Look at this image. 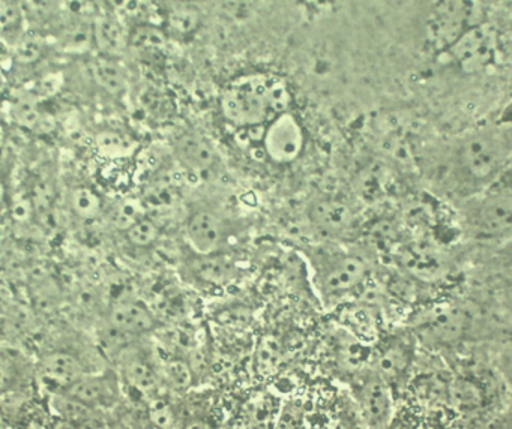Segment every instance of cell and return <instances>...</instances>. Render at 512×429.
Returning a JSON list of instances; mask_svg holds the SVG:
<instances>
[{"label": "cell", "mask_w": 512, "mask_h": 429, "mask_svg": "<svg viewBox=\"0 0 512 429\" xmlns=\"http://www.w3.org/2000/svg\"><path fill=\"white\" fill-rule=\"evenodd\" d=\"M512 140L509 123H488L455 138L436 167L440 185L458 198L490 188L508 174Z\"/></svg>", "instance_id": "6da1fadb"}, {"label": "cell", "mask_w": 512, "mask_h": 429, "mask_svg": "<svg viewBox=\"0 0 512 429\" xmlns=\"http://www.w3.org/2000/svg\"><path fill=\"white\" fill-rule=\"evenodd\" d=\"M290 107L292 92L286 80L274 74L245 75L230 83L220 96L224 119L244 131L263 128Z\"/></svg>", "instance_id": "7a4b0ae2"}, {"label": "cell", "mask_w": 512, "mask_h": 429, "mask_svg": "<svg viewBox=\"0 0 512 429\" xmlns=\"http://www.w3.org/2000/svg\"><path fill=\"white\" fill-rule=\"evenodd\" d=\"M308 263L320 299L328 305L355 293L368 278L367 261L361 255L344 249L317 246L310 249Z\"/></svg>", "instance_id": "3957f363"}, {"label": "cell", "mask_w": 512, "mask_h": 429, "mask_svg": "<svg viewBox=\"0 0 512 429\" xmlns=\"http://www.w3.org/2000/svg\"><path fill=\"white\" fill-rule=\"evenodd\" d=\"M461 218L475 239L497 242L512 230V191L506 174L484 191L461 198Z\"/></svg>", "instance_id": "277c9868"}, {"label": "cell", "mask_w": 512, "mask_h": 429, "mask_svg": "<svg viewBox=\"0 0 512 429\" xmlns=\"http://www.w3.org/2000/svg\"><path fill=\"white\" fill-rule=\"evenodd\" d=\"M484 21L481 0H433L425 18V44L443 54L467 29Z\"/></svg>", "instance_id": "5b68a950"}, {"label": "cell", "mask_w": 512, "mask_h": 429, "mask_svg": "<svg viewBox=\"0 0 512 429\" xmlns=\"http://www.w3.org/2000/svg\"><path fill=\"white\" fill-rule=\"evenodd\" d=\"M473 318L466 303H440L421 315L415 326L416 336L431 347H452L466 338Z\"/></svg>", "instance_id": "8992f818"}, {"label": "cell", "mask_w": 512, "mask_h": 429, "mask_svg": "<svg viewBox=\"0 0 512 429\" xmlns=\"http://www.w3.org/2000/svg\"><path fill=\"white\" fill-rule=\"evenodd\" d=\"M235 233L236 227L230 216L211 204L193 207L185 221V237L196 254L226 252Z\"/></svg>", "instance_id": "52a82bcc"}, {"label": "cell", "mask_w": 512, "mask_h": 429, "mask_svg": "<svg viewBox=\"0 0 512 429\" xmlns=\"http://www.w3.org/2000/svg\"><path fill=\"white\" fill-rule=\"evenodd\" d=\"M497 50V27L484 20L467 29L443 54H446L463 74L472 75L485 71L496 59Z\"/></svg>", "instance_id": "ba28073f"}, {"label": "cell", "mask_w": 512, "mask_h": 429, "mask_svg": "<svg viewBox=\"0 0 512 429\" xmlns=\"http://www.w3.org/2000/svg\"><path fill=\"white\" fill-rule=\"evenodd\" d=\"M307 143L304 126L292 111L278 114L262 128L260 144L274 164L287 165L302 155Z\"/></svg>", "instance_id": "9c48e42d"}, {"label": "cell", "mask_w": 512, "mask_h": 429, "mask_svg": "<svg viewBox=\"0 0 512 429\" xmlns=\"http://www.w3.org/2000/svg\"><path fill=\"white\" fill-rule=\"evenodd\" d=\"M173 152L179 165L197 179H212L220 173V153L214 143L200 132H182L173 144Z\"/></svg>", "instance_id": "30bf717a"}, {"label": "cell", "mask_w": 512, "mask_h": 429, "mask_svg": "<svg viewBox=\"0 0 512 429\" xmlns=\"http://www.w3.org/2000/svg\"><path fill=\"white\" fill-rule=\"evenodd\" d=\"M308 224L326 239L347 236L356 225V213L350 203L337 195H320L308 203Z\"/></svg>", "instance_id": "8fae6325"}, {"label": "cell", "mask_w": 512, "mask_h": 429, "mask_svg": "<svg viewBox=\"0 0 512 429\" xmlns=\"http://www.w3.org/2000/svg\"><path fill=\"white\" fill-rule=\"evenodd\" d=\"M61 393L101 413L121 401V380L115 372H86Z\"/></svg>", "instance_id": "7c38bea8"}, {"label": "cell", "mask_w": 512, "mask_h": 429, "mask_svg": "<svg viewBox=\"0 0 512 429\" xmlns=\"http://www.w3.org/2000/svg\"><path fill=\"white\" fill-rule=\"evenodd\" d=\"M355 393L370 426L388 429L392 419L391 386L376 371H370L356 381Z\"/></svg>", "instance_id": "4fadbf2b"}, {"label": "cell", "mask_w": 512, "mask_h": 429, "mask_svg": "<svg viewBox=\"0 0 512 429\" xmlns=\"http://www.w3.org/2000/svg\"><path fill=\"white\" fill-rule=\"evenodd\" d=\"M109 326L116 335L137 338L157 329L158 320L148 305L140 300L128 299L112 306Z\"/></svg>", "instance_id": "5bb4252c"}, {"label": "cell", "mask_w": 512, "mask_h": 429, "mask_svg": "<svg viewBox=\"0 0 512 429\" xmlns=\"http://www.w3.org/2000/svg\"><path fill=\"white\" fill-rule=\"evenodd\" d=\"M38 371H40L41 380L53 390V393L64 392L74 381L89 372L86 371L82 359L68 350L47 353L41 359Z\"/></svg>", "instance_id": "9a60e30c"}, {"label": "cell", "mask_w": 512, "mask_h": 429, "mask_svg": "<svg viewBox=\"0 0 512 429\" xmlns=\"http://www.w3.org/2000/svg\"><path fill=\"white\" fill-rule=\"evenodd\" d=\"M128 35L124 21L110 12L98 15L92 23V44L101 56L119 59L128 50Z\"/></svg>", "instance_id": "2e32d148"}, {"label": "cell", "mask_w": 512, "mask_h": 429, "mask_svg": "<svg viewBox=\"0 0 512 429\" xmlns=\"http://www.w3.org/2000/svg\"><path fill=\"white\" fill-rule=\"evenodd\" d=\"M188 272L196 281L211 287L227 284L236 275V266L226 252L215 254H196L191 251L187 261Z\"/></svg>", "instance_id": "e0dca14e"}, {"label": "cell", "mask_w": 512, "mask_h": 429, "mask_svg": "<svg viewBox=\"0 0 512 429\" xmlns=\"http://www.w3.org/2000/svg\"><path fill=\"white\" fill-rule=\"evenodd\" d=\"M413 348L406 339L394 338L380 348L374 371L392 387L409 371Z\"/></svg>", "instance_id": "ac0fdd59"}, {"label": "cell", "mask_w": 512, "mask_h": 429, "mask_svg": "<svg viewBox=\"0 0 512 429\" xmlns=\"http://www.w3.org/2000/svg\"><path fill=\"white\" fill-rule=\"evenodd\" d=\"M203 24L200 2H178L166 5L164 33L170 38L187 39L196 35Z\"/></svg>", "instance_id": "d6986e66"}, {"label": "cell", "mask_w": 512, "mask_h": 429, "mask_svg": "<svg viewBox=\"0 0 512 429\" xmlns=\"http://www.w3.org/2000/svg\"><path fill=\"white\" fill-rule=\"evenodd\" d=\"M89 72H91L97 86L109 95L121 96L127 90V72H125L124 66L119 63V59L98 54L89 63Z\"/></svg>", "instance_id": "ffe728a7"}, {"label": "cell", "mask_w": 512, "mask_h": 429, "mask_svg": "<svg viewBox=\"0 0 512 429\" xmlns=\"http://www.w3.org/2000/svg\"><path fill=\"white\" fill-rule=\"evenodd\" d=\"M122 378L133 389L145 395H152L157 390L160 377L152 363L140 353H127L122 362Z\"/></svg>", "instance_id": "44dd1931"}, {"label": "cell", "mask_w": 512, "mask_h": 429, "mask_svg": "<svg viewBox=\"0 0 512 429\" xmlns=\"http://www.w3.org/2000/svg\"><path fill=\"white\" fill-rule=\"evenodd\" d=\"M401 263L410 275L422 281H434L445 272L442 258L436 257L431 249L419 248L416 245L404 249Z\"/></svg>", "instance_id": "7402d4cb"}, {"label": "cell", "mask_w": 512, "mask_h": 429, "mask_svg": "<svg viewBox=\"0 0 512 429\" xmlns=\"http://www.w3.org/2000/svg\"><path fill=\"white\" fill-rule=\"evenodd\" d=\"M68 204H70L71 212L77 218L85 219V221H92L103 212V198L95 189L85 185L71 189L70 195H68Z\"/></svg>", "instance_id": "603a6c76"}, {"label": "cell", "mask_w": 512, "mask_h": 429, "mask_svg": "<svg viewBox=\"0 0 512 429\" xmlns=\"http://www.w3.org/2000/svg\"><path fill=\"white\" fill-rule=\"evenodd\" d=\"M167 35L163 29L151 26V24H137L128 35V48L137 51H151L161 48L166 42Z\"/></svg>", "instance_id": "cb8c5ba5"}, {"label": "cell", "mask_w": 512, "mask_h": 429, "mask_svg": "<svg viewBox=\"0 0 512 429\" xmlns=\"http://www.w3.org/2000/svg\"><path fill=\"white\" fill-rule=\"evenodd\" d=\"M125 231L128 242L134 248H149L158 242L161 236L160 227L154 219L148 218L143 215L142 218L137 219L136 222L130 225Z\"/></svg>", "instance_id": "d4e9b609"}, {"label": "cell", "mask_w": 512, "mask_h": 429, "mask_svg": "<svg viewBox=\"0 0 512 429\" xmlns=\"http://www.w3.org/2000/svg\"><path fill=\"white\" fill-rule=\"evenodd\" d=\"M26 18L37 23H49L61 12L64 0H22Z\"/></svg>", "instance_id": "484cf974"}, {"label": "cell", "mask_w": 512, "mask_h": 429, "mask_svg": "<svg viewBox=\"0 0 512 429\" xmlns=\"http://www.w3.org/2000/svg\"><path fill=\"white\" fill-rule=\"evenodd\" d=\"M25 20L22 0H0V30L2 32H20Z\"/></svg>", "instance_id": "4316f807"}, {"label": "cell", "mask_w": 512, "mask_h": 429, "mask_svg": "<svg viewBox=\"0 0 512 429\" xmlns=\"http://www.w3.org/2000/svg\"><path fill=\"white\" fill-rule=\"evenodd\" d=\"M149 419L157 429H178V414L175 408L167 402L157 399L149 407Z\"/></svg>", "instance_id": "83f0119b"}, {"label": "cell", "mask_w": 512, "mask_h": 429, "mask_svg": "<svg viewBox=\"0 0 512 429\" xmlns=\"http://www.w3.org/2000/svg\"><path fill=\"white\" fill-rule=\"evenodd\" d=\"M97 144L106 155H127L133 149V143L116 131H106L98 135Z\"/></svg>", "instance_id": "f1b7e54d"}, {"label": "cell", "mask_w": 512, "mask_h": 429, "mask_svg": "<svg viewBox=\"0 0 512 429\" xmlns=\"http://www.w3.org/2000/svg\"><path fill=\"white\" fill-rule=\"evenodd\" d=\"M44 45L41 39L25 38L17 47V59L22 63H34L43 56Z\"/></svg>", "instance_id": "f546056e"}, {"label": "cell", "mask_w": 512, "mask_h": 429, "mask_svg": "<svg viewBox=\"0 0 512 429\" xmlns=\"http://www.w3.org/2000/svg\"><path fill=\"white\" fill-rule=\"evenodd\" d=\"M17 381V366L7 354L0 353V393L13 389Z\"/></svg>", "instance_id": "4dcf8cb0"}, {"label": "cell", "mask_w": 512, "mask_h": 429, "mask_svg": "<svg viewBox=\"0 0 512 429\" xmlns=\"http://www.w3.org/2000/svg\"><path fill=\"white\" fill-rule=\"evenodd\" d=\"M142 216L143 213L142 210H140L139 203H125L124 206L119 207L118 212H116V225L122 228V230H127L133 222H136L137 219L142 218Z\"/></svg>", "instance_id": "1f68e13d"}, {"label": "cell", "mask_w": 512, "mask_h": 429, "mask_svg": "<svg viewBox=\"0 0 512 429\" xmlns=\"http://www.w3.org/2000/svg\"><path fill=\"white\" fill-rule=\"evenodd\" d=\"M167 377H169L170 383H172L173 386L178 387V389L190 386V369H188V366L185 365V363H169V368H167Z\"/></svg>", "instance_id": "d6a6232c"}, {"label": "cell", "mask_w": 512, "mask_h": 429, "mask_svg": "<svg viewBox=\"0 0 512 429\" xmlns=\"http://www.w3.org/2000/svg\"><path fill=\"white\" fill-rule=\"evenodd\" d=\"M16 116L20 123L25 126H34L40 120V114L35 110L34 104L31 102H20L16 107Z\"/></svg>", "instance_id": "836d02e7"}, {"label": "cell", "mask_w": 512, "mask_h": 429, "mask_svg": "<svg viewBox=\"0 0 512 429\" xmlns=\"http://www.w3.org/2000/svg\"><path fill=\"white\" fill-rule=\"evenodd\" d=\"M178 429H218V426L209 417L190 416L179 425Z\"/></svg>", "instance_id": "e575fe53"}, {"label": "cell", "mask_w": 512, "mask_h": 429, "mask_svg": "<svg viewBox=\"0 0 512 429\" xmlns=\"http://www.w3.org/2000/svg\"><path fill=\"white\" fill-rule=\"evenodd\" d=\"M32 213V203L28 198H19L13 206V218L17 221H28Z\"/></svg>", "instance_id": "d590c367"}, {"label": "cell", "mask_w": 512, "mask_h": 429, "mask_svg": "<svg viewBox=\"0 0 512 429\" xmlns=\"http://www.w3.org/2000/svg\"><path fill=\"white\" fill-rule=\"evenodd\" d=\"M55 429H80V426L76 425V423L68 422V420H62Z\"/></svg>", "instance_id": "8d00e7d4"}, {"label": "cell", "mask_w": 512, "mask_h": 429, "mask_svg": "<svg viewBox=\"0 0 512 429\" xmlns=\"http://www.w3.org/2000/svg\"><path fill=\"white\" fill-rule=\"evenodd\" d=\"M157 2L163 3V5H170V3H178V2H200V0H157Z\"/></svg>", "instance_id": "74e56055"}, {"label": "cell", "mask_w": 512, "mask_h": 429, "mask_svg": "<svg viewBox=\"0 0 512 429\" xmlns=\"http://www.w3.org/2000/svg\"><path fill=\"white\" fill-rule=\"evenodd\" d=\"M4 195H5L4 185H0V203H2V201H4Z\"/></svg>", "instance_id": "f35d334b"}, {"label": "cell", "mask_w": 512, "mask_h": 429, "mask_svg": "<svg viewBox=\"0 0 512 429\" xmlns=\"http://www.w3.org/2000/svg\"><path fill=\"white\" fill-rule=\"evenodd\" d=\"M488 429H506V428H497V426H493V428H488Z\"/></svg>", "instance_id": "ab89813d"}]
</instances>
